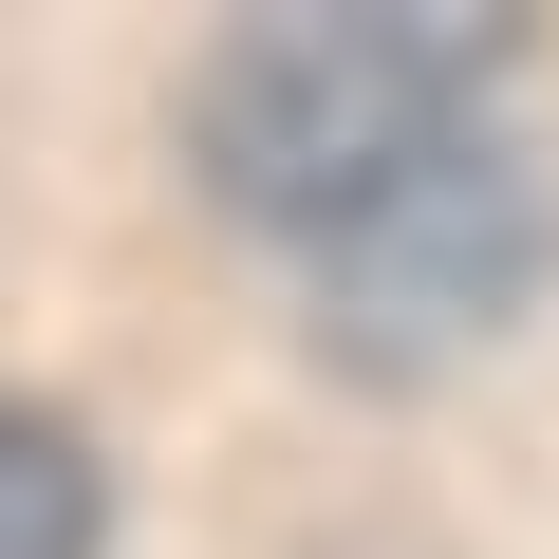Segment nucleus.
Wrapping results in <instances>:
<instances>
[{
  "instance_id": "obj_1",
  "label": "nucleus",
  "mask_w": 559,
  "mask_h": 559,
  "mask_svg": "<svg viewBox=\"0 0 559 559\" xmlns=\"http://www.w3.org/2000/svg\"><path fill=\"white\" fill-rule=\"evenodd\" d=\"M503 94V20L485 0H261L187 75V168L242 224H373L411 168H448Z\"/></svg>"
},
{
  "instance_id": "obj_2",
  "label": "nucleus",
  "mask_w": 559,
  "mask_h": 559,
  "mask_svg": "<svg viewBox=\"0 0 559 559\" xmlns=\"http://www.w3.org/2000/svg\"><path fill=\"white\" fill-rule=\"evenodd\" d=\"M540 280H559V168L522 131H466L373 224L318 242V355L336 373H448V355L540 318Z\"/></svg>"
},
{
  "instance_id": "obj_3",
  "label": "nucleus",
  "mask_w": 559,
  "mask_h": 559,
  "mask_svg": "<svg viewBox=\"0 0 559 559\" xmlns=\"http://www.w3.org/2000/svg\"><path fill=\"white\" fill-rule=\"evenodd\" d=\"M94 540H112L94 429L75 411H0V559H94Z\"/></svg>"
}]
</instances>
